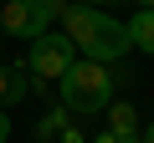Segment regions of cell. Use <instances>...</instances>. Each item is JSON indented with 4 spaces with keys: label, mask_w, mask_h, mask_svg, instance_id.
<instances>
[{
    "label": "cell",
    "mask_w": 154,
    "mask_h": 143,
    "mask_svg": "<svg viewBox=\"0 0 154 143\" xmlns=\"http://www.w3.org/2000/svg\"><path fill=\"white\" fill-rule=\"evenodd\" d=\"M123 26H128V41H134V51L154 56V10H134Z\"/></svg>",
    "instance_id": "30bf717a"
},
{
    "label": "cell",
    "mask_w": 154,
    "mask_h": 143,
    "mask_svg": "<svg viewBox=\"0 0 154 143\" xmlns=\"http://www.w3.org/2000/svg\"><path fill=\"white\" fill-rule=\"evenodd\" d=\"M103 16H108V10L72 0V5H67V16H62V36H67L77 51H88V46H93V36H98V26H103Z\"/></svg>",
    "instance_id": "277c9868"
},
{
    "label": "cell",
    "mask_w": 154,
    "mask_h": 143,
    "mask_svg": "<svg viewBox=\"0 0 154 143\" xmlns=\"http://www.w3.org/2000/svg\"><path fill=\"white\" fill-rule=\"evenodd\" d=\"M26 10H31V31L46 36V31L67 16V0H26Z\"/></svg>",
    "instance_id": "52a82bcc"
},
{
    "label": "cell",
    "mask_w": 154,
    "mask_h": 143,
    "mask_svg": "<svg viewBox=\"0 0 154 143\" xmlns=\"http://www.w3.org/2000/svg\"><path fill=\"white\" fill-rule=\"evenodd\" d=\"M139 143H154V123H144V133H139Z\"/></svg>",
    "instance_id": "5bb4252c"
},
{
    "label": "cell",
    "mask_w": 154,
    "mask_h": 143,
    "mask_svg": "<svg viewBox=\"0 0 154 143\" xmlns=\"http://www.w3.org/2000/svg\"><path fill=\"white\" fill-rule=\"evenodd\" d=\"M0 36H16V41H36L26 0H16V5H0Z\"/></svg>",
    "instance_id": "8992f818"
},
{
    "label": "cell",
    "mask_w": 154,
    "mask_h": 143,
    "mask_svg": "<svg viewBox=\"0 0 154 143\" xmlns=\"http://www.w3.org/2000/svg\"><path fill=\"white\" fill-rule=\"evenodd\" d=\"M0 5H16V0H0Z\"/></svg>",
    "instance_id": "e0dca14e"
},
{
    "label": "cell",
    "mask_w": 154,
    "mask_h": 143,
    "mask_svg": "<svg viewBox=\"0 0 154 143\" xmlns=\"http://www.w3.org/2000/svg\"><path fill=\"white\" fill-rule=\"evenodd\" d=\"M0 66H5V56H0Z\"/></svg>",
    "instance_id": "ac0fdd59"
},
{
    "label": "cell",
    "mask_w": 154,
    "mask_h": 143,
    "mask_svg": "<svg viewBox=\"0 0 154 143\" xmlns=\"http://www.w3.org/2000/svg\"><path fill=\"white\" fill-rule=\"evenodd\" d=\"M103 118H108V133H123V138H139V133H144V123H139V107H134V102H113Z\"/></svg>",
    "instance_id": "ba28073f"
},
{
    "label": "cell",
    "mask_w": 154,
    "mask_h": 143,
    "mask_svg": "<svg viewBox=\"0 0 154 143\" xmlns=\"http://www.w3.org/2000/svg\"><path fill=\"white\" fill-rule=\"evenodd\" d=\"M82 5H98V10H103V5H108V0H82Z\"/></svg>",
    "instance_id": "2e32d148"
},
{
    "label": "cell",
    "mask_w": 154,
    "mask_h": 143,
    "mask_svg": "<svg viewBox=\"0 0 154 143\" xmlns=\"http://www.w3.org/2000/svg\"><path fill=\"white\" fill-rule=\"evenodd\" d=\"M77 56H82V51H77L62 31H46V36H36L31 41V51H26V72H31V77H41V82H62L67 77V72H72V61Z\"/></svg>",
    "instance_id": "7a4b0ae2"
},
{
    "label": "cell",
    "mask_w": 154,
    "mask_h": 143,
    "mask_svg": "<svg viewBox=\"0 0 154 143\" xmlns=\"http://www.w3.org/2000/svg\"><path fill=\"white\" fill-rule=\"evenodd\" d=\"M57 92H62V107H67L72 118L108 112V107H113V72L98 66V61H88V56H77L72 72L57 82Z\"/></svg>",
    "instance_id": "6da1fadb"
},
{
    "label": "cell",
    "mask_w": 154,
    "mask_h": 143,
    "mask_svg": "<svg viewBox=\"0 0 154 143\" xmlns=\"http://www.w3.org/2000/svg\"><path fill=\"white\" fill-rule=\"evenodd\" d=\"M26 97H31V77H26V66L5 61V66H0V107H16V102H26Z\"/></svg>",
    "instance_id": "5b68a950"
},
{
    "label": "cell",
    "mask_w": 154,
    "mask_h": 143,
    "mask_svg": "<svg viewBox=\"0 0 154 143\" xmlns=\"http://www.w3.org/2000/svg\"><path fill=\"white\" fill-rule=\"evenodd\" d=\"M57 143H88V138H82V133H77V128H67V133H62Z\"/></svg>",
    "instance_id": "4fadbf2b"
},
{
    "label": "cell",
    "mask_w": 154,
    "mask_h": 143,
    "mask_svg": "<svg viewBox=\"0 0 154 143\" xmlns=\"http://www.w3.org/2000/svg\"><path fill=\"white\" fill-rule=\"evenodd\" d=\"M134 51V41H128V26L123 21H113V16H103V26H98V36H93V46L82 51L88 61H98V66H108V61H123Z\"/></svg>",
    "instance_id": "3957f363"
},
{
    "label": "cell",
    "mask_w": 154,
    "mask_h": 143,
    "mask_svg": "<svg viewBox=\"0 0 154 143\" xmlns=\"http://www.w3.org/2000/svg\"><path fill=\"white\" fill-rule=\"evenodd\" d=\"M0 143H11V112L0 107Z\"/></svg>",
    "instance_id": "7c38bea8"
},
{
    "label": "cell",
    "mask_w": 154,
    "mask_h": 143,
    "mask_svg": "<svg viewBox=\"0 0 154 143\" xmlns=\"http://www.w3.org/2000/svg\"><path fill=\"white\" fill-rule=\"evenodd\" d=\"M67 128H72V112H67L62 102H51V107L41 112V123H36V143H57Z\"/></svg>",
    "instance_id": "9c48e42d"
},
{
    "label": "cell",
    "mask_w": 154,
    "mask_h": 143,
    "mask_svg": "<svg viewBox=\"0 0 154 143\" xmlns=\"http://www.w3.org/2000/svg\"><path fill=\"white\" fill-rule=\"evenodd\" d=\"M134 5H139V10H154V0H134Z\"/></svg>",
    "instance_id": "9a60e30c"
},
{
    "label": "cell",
    "mask_w": 154,
    "mask_h": 143,
    "mask_svg": "<svg viewBox=\"0 0 154 143\" xmlns=\"http://www.w3.org/2000/svg\"><path fill=\"white\" fill-rule=\"evenodd\" d=\"M93 143H139V138H123V133H108V128H103V133H98Z\"/></svg>",
    "instance_id": "8fae6325"
}]
</instances>
